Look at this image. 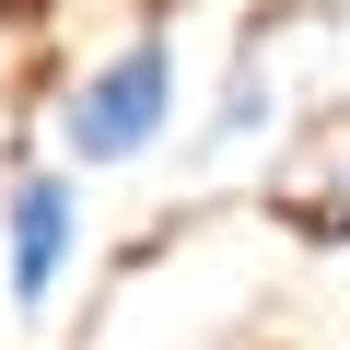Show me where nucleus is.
Listing matches in <instances>:
<instances>
[{
  "label": "nucleus",
  "mask_w": 350,
  "mask_h": 350,
  "mask_svg": "<svg viewBox=\"0 0 350 350\" xmlns=\"http://www.w3.org/2000/svg\"><path fill=\"white\" fill-rule=\"evenodd\" d=\"M163 117H175V59H163V36H129L59 94V152L70 163H140L163 140Z\"/></svg>",
  "instance_id": "1"
},
{
  "label": "nucleus",
  "mask_w": 350,
  "mask_h": 350,
  "mask_svg": "<svg viewBox=\"0 0 350 350\" xmlns=\"http://www.w3.org/2000/svg\"><path fill=\"white\" fill-rule=\"evenodd\" d=\"M70 234H82V199H70V163H24L12 199H0V257H12V304L36 315L70 269Z\"/></svg>",
  "instance_id": "2"
},
{
  "label": "nucleus",
  "mask_w": 350,
  "mask_h": 350,
  "mask_svg": "<svg viewBox=\"0 0 350 350\" xmlns=\"http://www.w3.org/2000/svg\"><path fill=\"white\" fill-rule=\"evenodd\" d=\"M257 117H269V59L245 47V59L222 70V105H211V152H234V140H257Z\"/></svg>",
  "instance_id": "3"
},
{
  "label": "nucleus",
  "mask_w": 350,
  "mask_h": 350,
  "mask_svg": "<svg viewBox=\"0 0 350 350\" xmlns=\"http://www.w3.org/2000/svg\"><path fill=\"white\" fill-rule=\"evenodd\" d=\"M304 234H315V245H350V163H338V187L304 211Z\"/></svg>",
  "instance_id": "4"
}]
</instances>
